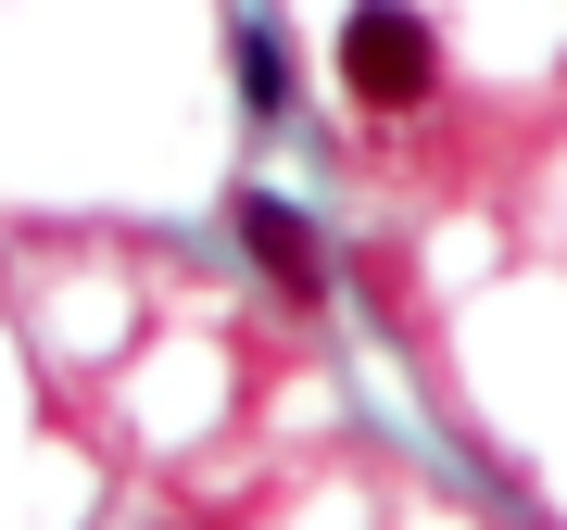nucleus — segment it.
I'll use <instances>...</instances> for the list:
<instances>
[{
  "instance_id": "nucleus-3",
  "label": "nucleus",
  "mask_w": 567,
  "mask_h": 530,
  "mask_svg": "<svg viewBox=\"0 0 567 530\" xmlns=\"http://www.w3.org/2000/svg\"><path fill=\"white\" fill-rule=\"evenodd\" d=\"M240 102H252V114H290V51H278V26H240Z\"/></svg>"
},
{
  "instance_id": "nucleus-2",
  "label": "nucleus",
  "mask_w": 567,
  "mask_h": 530,
  "mask_svg": "<svg viewBox=\"0 0 567 530\" xmlns=\"http://www.w3.org/2000/svg\"><path fill=\"white\" fill-rule=\"evenodd\" d=\"M240 241L278 265V291H316V278H328V265H316V227L290 215V203H265V190H240Z\"/></svg>"
},
{
  "instance_id": "nucleus-1",
  "label": "nucleus",
  "mask_w": 567,
  "mask_h": 530,
  "mask_svg": "<svg viewBox=\"0 0 567 530\" xmlns=\"http://www.w3.org/2000/svg\"><path fill=\"white\" fill-rule=\"evenodd\" d=\"M341 89H353L365 114H416L429 89H442V39H429L416 0H353V26H341Z\"/></svg>"
}]
</instances>
